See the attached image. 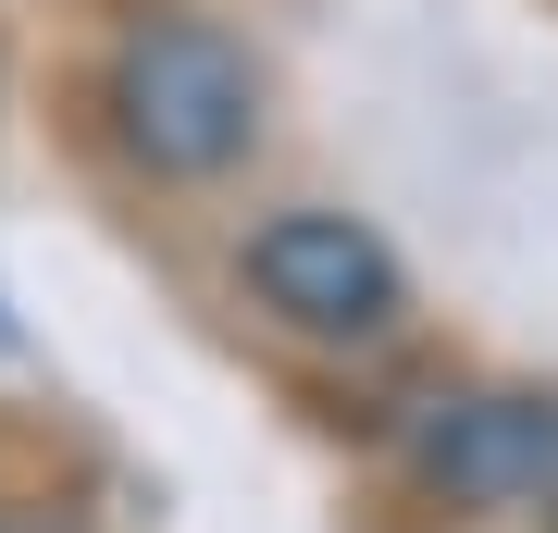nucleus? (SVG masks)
Listing matches in <instances>:
<instances>
[{"label":"nucleus","mask_w":558,"mask_h":533,"mask_svg":"<svg viewBox=\"0 0 558 533\" xmlns=\"http://www.w3.org/2000/svg\"><path fill=\"white\" fill-rule=\"evenodd\" d=\"M100 99H112V137L149 161L161 186H211L236 174L248 137H260V75L248 50L199 13H137L100 62Z\"/></svg>","instance_id":"1"},{"label":"nucleus","mask_w":558,"mask_h":533,"mask_svg":"<svg viewBox=\"0 0 558 533\" xmlns=\"http://www.w3.org/2000/svg\"><path fill=\"white\" fill-rule=\"evenodd\" d=\"M410 459L447 509H546L558 496V410L546 397H447L410 435Z\"/></svg>","instance_id":"3"},{"label":"nucleus","mask_w":558,"mask_h":533,"mask_svg":"<svg viewBox=\"0 0 558 533\" xmlns=\"http://www.w3.org/2000/svg\"><path fill=\"white\" fill-rule=\"evenodd\" d=\"M546 509H558V496H546Z\"/></svg>","instance_id":"4"},{"label":"nucleus","mask_w":558,"mask_h":533,"mask_svg":"<svg viewBox=\"0 0 558 533\" xmlns=\"http://www.w3.org/2000/svg\"><path fill=\"white\" fill-rule=\"evenodd\" d=\"M248 298L286 323V336L373 348V336H398L410 274H398V249H385L360 211H274V223H248Z\"/></svg>","instance_id":"2"}]
</instances>
